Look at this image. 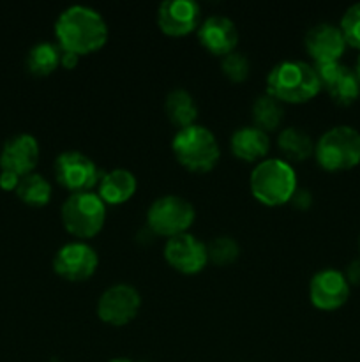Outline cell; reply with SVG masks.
I'll return each mask as SVG.
<instances>
[{"label": "cell", "instance_id": "cell-26", "mask_svg": "<svg viewBox=\"0 0 360 362\" xmlns=\"http://www.w3.org/2000/svg\"><path fill=\"white\" fill-rule=\"evenodd\" d=\"M221 69L226 76L235 83H242L247 80L251 71L249 59L240 52H232L228 55L222 57L221 60Z\"/></svg>", "mask_w": 360, "mask_h": 362}, {"label": "cell", "instance_id": "cell-5", "mask_svg": "<svg viewBox=\"0 0 360 362\" xmlns=\"http://www.w3.org/2000/svg\"><path fill=\"white\" fill-rule=\"evenodd\" d=\"M318 165L327 172H346L360 163V133L352 126L325 131L314 144Z\"/></svg>", "mask_w": 360, "mask_h": 362}, {"label": "cell", "instance_id": "cell-16", "mask_svg": "<svg viewBox=\"0 0 360 362\" xmlns=\"http://www.w3.org/2000/svg\"><path fill=\"white\" fill-rule=\"evenodd\" d=\"M304 45L316 64L339 62L346 49L341 28L332 23H318L311 27L304 39Z\"/></svg>", "mask_w": 360, "mask_h": 362}, {"label": "cell", "instance_id": "cell-34", "mask_svg": "<svg viewBox=\"0 0 360 362\" xmlns=\"http://www.w3.org/2000/svg\"><path fill=\"white\" fill-rule=\"evenodd\" d=\"M359 250H360V237H359Z\"/></svg>", "mask_w": 360, "mask_h": 362}, {"label": "cell", "instance_id": "cell-25", "mask_svg": "<svg viewBox=\"0 0 360 362\" xmlns=\"http://www.w3.org/2000/svg\"><path fill=\"white\" fill-rule=\"evenodd\" d=\"M207 253L208 260L214 262L215 265H229L239 258L240 247L233 237L221 235L207 244Z\"/></svg>", "mask_w": 360, "mask_h": 362}, {"label": "cell", "instance_id": "cell-9", "mask_svg": "<svg viewBox=\"0 0 360 362\" xmlns=\"http://www.w3.org/2000/svg\"><path fill=\"white\" fill-rule=\"evenodd\" d=\"M140 308V292L127 283H119L101 293L97 300V317L104 324L122 327L136 318Z\"/></svg>", "mask_w": 360, "mask_h": 362}, {"label": "cell", "instance_id": "cell-12", "mask_svg": "<svg viewBox=\"0 0 360 362\" xmlns=\"http://www.w3.org/2000/svg\"><path fill=\"white\" fill-rule=\"evenodd\" d=\"M309 299L321 311H335L349 299V285L344 274L335 269H323L311 278Z\"/></svg>", "mask_w": 360, "mask_h": 362}, {"label": "cell", "instance_id": "cell-11", "mask_svg": "<svg viewBox=\"0 0 360 362\" xmlns=\"http://www.w3.org/2000/svg\"><path fill=\"white\" fill-rule=\"evenodd\" d=\"M164 258L180 274H198L208 262L207 244L191 233H180L168 239L164 246Z\"/></svg>", "mask_w": 360, "mask_h": 362}, {"label": "cell", "instance_id": "cell-21", "mask_svg": "<svg viewBox=\"0 0 360 362\" xmlns=\"http://www.w3.org/2000/svg\"><path fill=\"white\" fill-rule=\"evenodd\" d=\"M62 49L59 45L41 41L30 48L27 55V69L35 76H48L60 66Z\"/></svg>", "mask_w": 360, "mask_h": 362}, {"label": "cell", "instance_id": "cell-1", "mask_svg": "<svg viewBox=\"0 0 360 362\" xmlns=\"http://www.w3.org/2000/svg\"><path fill=\"white\" fill-rule=\"evenodd\" d=\"M55 35L64 52L88 55L108 41V25L99 11L88 6H71L59 14Z\"/></svg>", "mask_w": 360, "mask_h": 362}, {"label": "cell", "instance_id": "cell-32", "mask_svg": "<svg viewBox=\"0 0 360 362\" xmlns=\"http://www.w3.org/2000/svg\"><path fill=\"white\" fill-rule=\"evenodd\" d=\"M355 74H356V78H359V81H360V57H359V60H356V66H355Z\"/></svg>", "mask_w": 360, "mask_h": 362}, {"label": "cell", "instance_id": "cell-28", "mask_svg": "<svg viewBox=\"0 0 360 362\" xmlns=\"http://www.w3.org/2000/svg\"><path fill=\"white\" fill-rule=\"evenodd\" d=\"M292 205L295 209H299V211H307V209L311 207V204H313V197H311L309 191L306 189H296L295 193H293L292 197Z\"/></svg>", "mask_w": 360, "mask_h": 362}, {"label": "cell", "instance_id": "cell-22", "mask_svg": "<svg viewBox=\"0 0 360 362\" xmlns=\"http://www.w3.org/2000/svg\"><path fill=\"white\" fill-rule=\"evenodd\" d=\"M277 147L282 154L293 161H304L314 152V144L309 134L300 127H284L279 133Z\"/></svg>", "mask_w": 360, "mask_h": 362}, {"label": "cell", "instance_id": "cell-2", "mask_svg": "<svg viewBox=\"0 0 360 362\" xmlns=\"http://www.w3.org/2000/svg\"><path fill=\"white\" fill-rule=\"evenodd\" d=\"M321 90L316 69L304 60H284L267 76V94L281 103L311 101Z\"/></svg>", "mask_w": 360, "mask_h": 362}, {"label": "cell", "instance_id": "cell-24", "mask_svg": "<svg viewBox=\"0 0 360 362\" xmlns=\"http://www.w3.org/2000/svg\"><path fill=\"white\" fill-rule=\"evenodd\" d=\"M282 117H284V106H282L281 101L272 98L270 94H263L256 98L253 105L254 126L260 127L265 133L274 131L282 122Z\"/></svg>", "mask_w": 360, "mask_h": 362}, {"label": "cell", "instance_id": "cell-13", "mask_svg": "<svg viewBox=\"0 0 360 362\" xmlns=\"http://www.w3.org/2000/svg\"><path fill=\"white\" fill-rule=\"evenodd\" d=\"M314 69L321 81V88L328 92L335 105L349 106L359 99L360 81L355 69H349L341 62L316 64Z\"/></svg>", "mask_w": 360, "mask_h": 362}, {"label": "cell", "instance_id": "cell-33", "mask_svg": "<svg viewBox=\"0 0 360 362\" xmlns=\"http://www.w3.org/2000/svg\"><path fill=\"white\" fill-rule=\"evenodd\" d=\"M108 362H133L131 359H126V357H116V359H112Z\"/></svg>", "mask_w": 360, "mask_h": 362}, {"label": "cell", "instance_id": "cell-7", "mask_svg": "<svg viewBox=\"0 0 360 362\" xmlns=\"http://www.w3.org/2000/svg\"><path fill=\"white\" fill-rule=\"evenodd\" d=\"M196 219L193 204L176 194L157 198L147 211V226L155 235L172 237L187 233Z\"/></svg>", "mask_w": 360, "mask_h": 362}, {"label": "cell", "instance_id": "cell-29", "mask_svg": "<svg viewBox=\"0 0 360 362\" xmlns=\"http://www.w3.org/2000/svg\"><path fill=\"white\" fill-rule=\"evenodd\" d=\"M342 274H344L349 286H360V258H355L353 262H349L348 267H346V271Z\"/></svg>", "mask_w": 360, "mask_h": 362}, {"label": "cell", "instance_id": "cell-15", "mask_svg": "<svg viewBox=\"0 0 360 362\" xmlns=\"http://www.w3.org/2000/svg\"><path fill=\"white\" fill-rule=\"evenodd\" d=\"M200 21V6L193 0H164L157 11V25L166 35L191 34Z\"/></svg>", "mask_w": 360, "mask_h": 362}, {"label": "cell", "instance_id": "cell-19", "mask_svg": "<svg viewBox=\"0 0 360 362\" xmlns=\"http://www.w3.org/2000/svg\"><path fill=\"white\" fill-rule=\"evenodd\" d=\"M229 147H232L235 158L254 163L267 156L268 148H270V140H268V134L260 127L244 126L232 134Z\"/></svg>", "mask_w": 360, "mask_h": 362}, {"label": "cell", "instance_id": "cell-31", "mask_svg": "<svg viewBox=\"0 0 360 362\" xmlns=\"http://www.w3.org/2000/svg\"><path fill=\"white\" fill-rule=\"evenodd\" d=\"M62 49V48H60ZM78 62H80V55H76V53H71V52H64L62 49V57H60V66L66 67L67 71L69 69H74V67L78 66Z\"/></svg>", "mask_w": 360, "mask_h": 362}, {"label": "cell", "instance_id": "cell-23", "mask_svg": "<svg viewBox=\"0 0 360 362\" xmlns=\"http://www.w3.org/2000/svg\"><path fill=\"white\" fill-rule=\"evenodd\" d=\"M16 194L23 204L32 205V207H44L52 198V184L42 175L32 172L21 177Z\"/></svg>", "mask_w": 360, "mask_h": 362}, {"label": "cell", "instance_id": "cell-18", "mask_svg": "<svg viewBox=\"0 0 360 362\" xmlns=\"http://www.w3.org/2000/svg\"><path fill=\"white\" fill-rule=\"evenodd\" d=\"M138 189V180L133 172L126 168H115L108 173H102L97 184V194L106 205L126 204L133 198Z\"/></svg>", "mask_w": 360, "mask_h": 362}, {"label": "cell", "instance_id": "cell-30", "mask_svg": "<svg viewBox=\"0 0 360 362\" xmlns=\"http://www.w3.org/2000/svg\"><path fill=\"white\" fill-rule=\"evenodd\" d=\"M20 175H16V173L13 172H6V170H2L0 172V187L6 191H16L18 184H20Z\"/></svg>", "mask_w": 360, "mask_h": 362}, {"label": "cell", "instance_id": "cell-14", "mask_svg": "<svg viewBox=\"0 0 360 362\" xmlns=\"http://www.w3.org/2000/svg\"><path fill=\"white\" fill-rule=\"evenodd\" d=\"M39 141L28 133L14 134L4 144L0 152V168L25 177L35 170L39 163Z\"/></svg>", "mask_w": 360, "mask_h": 362}, {"label": "cell", "instance_id": "cell-17", "mask_svg": "<svg viewBox=\"0 0 360 362\" xmlns=\"http://www.w3.org/2000/svg\"><path fill=\"white\" fill-rule=\"evenodd\" d=\"M198 41L212 55L224 57L235 52L236 42H239V30L228 16L215 14V16L207 18L198 28Z\"/></svg>", "mask_w": 360, "mask_h": 362}, {"label": "cell", "instance_id": "cell-20", "mask_svg": "<svg viewBox=\"0 0 360 362\" xmlns=\"http://www.w3.org/2000/svg\"><path fill=\"white\" fill-rule=\"evenodd\" d=\"M166 115L169 122L176 126L179 129L193 126L198 117V106L193 95L184 88H173L164 101Z\"/></svg>", "mask_w": 360, "mask_h": 362}, {"label": "cell", "instance_id": "cell-8", "mask_svg": "<svg viewBox=\"0 0 360 362\" xmlns=\"http://www.w3.org/2000/svg\"><path fill=\"white\" fill-rule=\"evenodd\" d=\"M53 170L56 182L73 193L92 191L102 177L97 165L88 156L78 151H66L56 156Z\"/></svg>", "mask_w": 360, "mask_h": 362}, {"label": "cell", "instance_id": "cell-3", "mask_svg": "<svg viewBox=\"0 0 360 362\" xmlns=\"http://www.w3.org/2000/svg\"><path fill=\"white\" fill-rule=\"evenodd\" d=\"M249 186L260 204L277 207L292 200L296 191V173L284 159H263L251 172Z\"/></svg>", "mask_w": 360, "mask_h": 362}, {"label": "cell", "instance_id": "cell-27", "mask_svg": "<svg viewBox=\"0 0 360 362\" xmlns=\"http://www.w3.org/2000/svg\"><path fill=\"white\" fill-rule=\"evenodd\" d=\"M339 28L344 35L346 45L360 49V2L353 4L346 9V13L341 18Z\"/></svg>", "mask_w": 360, "mask_h": 362}, {"label": "cell", "instance_id": "cell-4", "mask_svg": "<svg viewBox=\"0 0 360 362\" xmlns=\"http://www.w3.org/2000/svg\"><path fill=\"white\" fill-rule=\"evenodd\" d=\"M172 151L184 168L198 173L210 172L221 156L214 133L208 127L198 124L176 131L172 141Z\"/></svg>", "mask_w": 360, "mask_h": 362}, {"label": "cell", "instance_id": "cell-6", "mask_svg": "<svg viewBox=\"0 0 360 362\" xmlns=\"http://www.w3.org/2000/svg\"><path fill=\"white\" fill-rule=\"evenodd\" d=\"M64 228L78 239H92L102 230L106 221V204L97 193H73L62 204Z\"/></svg>", "mask_w": 360, "mask_h": 362}, {"label": "cell", "instance_id": "cell-10", "mask_svg": "<svg viewBox=\"0 0 360 362\" xmlns=\"http://www.w3.org/2000/svg\"><path fill=\"white\" fill-rule=\"evenodd\" d=\"M99 257L88 244L69 243L60 247L53 258V271L71 283L87 281L97 271Z\"/></svg>", "mask_w": 360, "mask_h": 362}]
</instances>
